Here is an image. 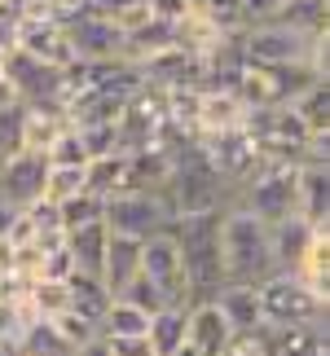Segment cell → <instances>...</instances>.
I'll return each instance as SVG.
<instances>
[{
  "mask_svg": "<svg viewBox=\"0 0 330 356\" xmlns=\"http://www.w3.org/2000/svg\"><path fill=\"white\" fill-rule=\"evenodd\" d=\"M220 268H225V286H260L273 277L278 268L269 251V225H260L242 207L220 211Z\"/></svg>",
  "mask_w": 330,
  "mask_h": 356,
  "instance_id": "obj_1",
  "label": "cell"
},
{
  "mask_svg": "<svg viewBox=\"0 0 330 356\" xmlns=\"http://www.w3.org/2000/svg\"><path fill=\"white\" fill-rule=\"evenodd\" d=\"M168 234L176 238V251H181L189 304L216 299V291L225 286V268H220V211L176 216V220L168 225Z\"/></svg>",
  "mask_w": 330,
  "mask_h": 356,
  "instance_id": "obj_2",
  "label": "cell"
},
{
  "mask_svg": "<svg viewBox=\"0 0 330 356\" xmlns=\"http://www.w3.org/2000/svg\"><path fill=\"white\" fill-rule=\"evenodd\" d=\"M163 198L172 207V220L176 216H207V211H225L233 194L229 185L212 172V163L203 159V149L189 141V149H176L172 145V176L163 185Z\"/></svg>",
  "mask_w": 330,
  "mask_h": 356,
  "instance_id": "obj_3",
  "label": "cell"
},
{
  "mask_svg": "<svg viewBox=\"0 0 330 356\" xmlns=\"http://www.w3.org/2000/svg\"><path fill=\"white\" fill-rule=\"evenodd\" d=\"M326 40L330 35H299L282 22H256L238 35V49H242V62H256V66H295L304 62L313 66L322 79H326Z\"/></svg>",
  "mask_w": 330,
  "mask_h": 356,
  "instance_id": "obj_4",
  "label": "cell"
},
{
  "mask_svg": "<svg viewBox=\"0 0 330 356\" xmlns=\"http://www.w3.org/2000/svg\"><path fill=\"white\" fill-rule=\"evenodd\" d=\"M260 317L269 330H291V325H322L326 321V299L313 295L295 273H273L256 286Z\"/></svg>",
  "mask_w": 330,
  "mask_h": 356,
  "instance_id": "obj_5",
  "label": "cell"
},
{
  "mask_svg": "<svg viewBox=\"0 0 330 356\" xmlns=\"http://www.w3.org/2000/svg\"><path fill=\"white\" fill-rule=\"evenodd\" d=\"M229 207L251 211L260 225H278L295 216V168L291 163H256V172L238 185Z\"/></svg>",
  "mask_w": 330,
  "mask_h": 356,
  "instance_id": "obj_6",
  "label": "cell"
},
{
  "mask_svg": "<svg viewBox=\"0 0 330 356\" xmlns=\"http://www.w3.org/2000/svg\"><path fill=\"white\" fill-rule=\"evenodd\" d=\"M106 229L110 234H123V238H155L172 225V207L163 194H146V189H123V194L106 198Z\"/></svg>",
  "mask_w": 330,
  "mask_h": 356,
  "instance_id": "obj_7",
  "label": "cell"
},
{
  "mask_svg": "<svg viewBox=\"0 0 330 356\" xmlns=\"http://www.w3.org/2000/svg\"><path fill=\"white\" fill-rule=\"evenodd\" d=\"M141 277H150L172 304H189V286H185V268H181V251H176V238L163 229V234L141 242Z\"/></svg>",
  "mask_w": 330,
  "mask_h": 356,
  "instance_id": "obj_8",
  "label": "cell"
},
{
  "mask_svg": "<svg viewBox=\"0 0 330 356\" xmlns=\"http://www.w3.org/2000/svg\"><path fill=\"white\" fill-rule=\"evenodd\" d=\"M45 176H49V159L45 154L22 149V154L5 159V163H0V202L26 211L31 202L45 198Z\"/></svg>",
  "mask_w": 330,
  "mask_h": 356,
  "instance_id": "obj_9",
  "label": "cell"
},
{
  "mask_svg": "<svg viewBox=\"0 0 330 356\" xmlns=\"http://www.w3.org/2000/svg\"><path fill=\"white\" fill-rule=\"evenodd\" d=\"M75 49V62H119L123 53V31L110 18H97V13H84L66 26Z\"/></svg>",
  "mask_w": 330,
  "mask_h": 356,
  "instance_id": "obj_10",
  "label": "cell"
},
{
  "mask_svg": "<svg viewBox=\"0 0 330 356\" xmlns=\"http://www.w3.org/2000/svg\"><path fill=\"white\" fill-rule=\"evenodd\" d=\"M18 53H26V58H36L45 66H58V71H66L75 62L71 35H66L62 22H22L18 18Z\"/></svg>",
  "mask_w": 330,
  "mask_h": 356,
  "instance_id": "obj_11",
  "label": "cell"
},
{
  "mask_svg": "<svg viewBox=\"0 0 330 356\" xmlns=\"http://www.w3.org/2000/svg\"><path fill=\"white\" fill-rule=\"evenodd\" d=\"M295 216H304L313 229H330V163L295 168Z\"/></svg>",
  "mask_w": 330,
  "mask_h": 356,
  "instance_id": "obj_12",
  "label": "cell"
},
{
  "mask_svg": "<svg viewBox=\"0 0 330 356\" xmlns=\"http://www.w3.org/2000/svg\"><path fill=\"white\" fill-rule=\"evenodd\" d=\"M229 339H233V330H229V321L220 317V308L212 304V299L189 304V312H185V343L198 356H225Z\"/></svg>",
  "mask_w": 330,
  "mask_h": 356,
  "instance_id": "obj_13",
  "label": "cell"
},
{
  "mask_svg": "<svg viewBox=\"0 0 330 356\" xmlns=\"http://www.w3.org/2000/svg\"><path fill=\"white\" fill-rule=\"evenodd\" d=\"M322 229H313L304 216H286V220L269 225V251H273V268L278 273H295V264L304 259V251L313 246Z\"/></svg>",
  "mask_w": 330,
  "mask_h": 356,
  "instance_id": "obj_14",
  "label": "cell"
},
{
  "mask_svg": "<svg viewBox=\"0 0 330 356\" xmlns=\"http://www.w3.org/2000/svg\"><path fill=\"white\" fill-rule=\"evenodd\" d=\"M242 102L233 97V88H203L198 97V136L194 141H207V136H220V132H233L242 128Z\"/></svg>",
  "mask_w": 330,
  "mask_h": 356,
  "instance_id": "obj_15",
  "label": "cell"
},
{
  "mask_svg": "<svg viewBox=\"0 0 330 356\" xmlns=\"http://www.w3.org/2000/svg\"><path fill=\"white\" fill-rule=\"evenodd\" d=\"M62 246H66V255H71V268L75 273H93V277H102V259H106V246H110V229H106V220L84 225V229H66Z\"/></svg>",
  "mask_w": 330,
  "mask_h": 356,
  "instance_id": "obj_16",
  "label": "cell"
},
{
  "mask_svg": "<svg viewBox=\"0 0 330 356\" xmlns=\"http://www.w3.org/2000/svg\"><path fill=\"white\" fill-rule=\"evenodd\" d=\"M136 273H141V242L123 238V234H110L106 259H102V286H106L110 295H119Z\"/></svg>",
  "mask_w": 330,
  "mask_h": 356,
  "instance_id": "obj_17",
  "label": "cell"
},
{
  "mask_svg": "<svg viewBox=\"0 0 330 356\" xmlns=\"http://www.w3.org/2000/svg\"><path fill=\"white\" fill-rule=\"evenodd\" d=\"M212 304L220 308V317L229 321L233 334H246V330H260L265 317H260V299H256V286H220Z\"/></svg>",
  "mask_w": 330,
  "mask_h": 356,
  "instance_id": "obj_18",
  "label": "cell"
},
{
  "mask_svg": "<svg viewBox=\"0 0 330 356\" xmlns=\"http://www.w3.org/2000/svg\"><path fill=\"white\" fill-rule=\"evenodd\" d=\"M66 123L71 119H66L62 106H22V149L45 154V149L58 141V132Z\"/></svg>",
  "mask_w": 330,
  "mask_h": 356,
  "instance_id": "obj_19",
  "label": "cell"
},
{
  "mask_svg": "<svg viewBox=\"0 0 330 356\" xmlns=\"http://www.w3.org/2000/svg\"><path fill=\"white\" fill-rule=\"evenodd\" d=\"M185 312H189V304H172V308H163V312L150 317L146 343L155 356H176L185 348Z\"/></svg>",
  "mask_w": 330,
  "mask_h": 356,
  "instance_id": "obj_20",
  "label": "cell"
},
{
  "mask_svg": "<svg viewBox=\"0 0 330 356\" xmlns=\"http://www.w3.org/2000/svg\"><path fill=\"white\" fill-rule=\"evenodd\" d=\"M84 189H93L97 198H115L128 189V154L115 149V154H102V159H88L84 163Z\"/></svg>",
  "mask_w": 330,
  "mask_h": 356,
  "instance_id": "obj_21",
  "label": "cell"
},
{
  "mask_svg": "<svg viewBox=\"0 0 330 356\" xmlns=\"http://www.w3.org/2000/svg\"><path fill=\"white\" fill-rule=\"evenodd\" d=\"M66 295H71V312H79V317H88V321H97V325L106 317L110 299H115L102 286V277H93V273H75V268H71V277H66Z\"/></svg>",
  "mask_w": 330,
  "mask_h": 356,
  "instance_id": "obj_22",
  "label": "cell"
},
{
  "mask_svg": "<svg viewBox=\"0 0 330 356\" xmlns=\"http://www.w3.org/2000/svg\"><path fill=\"white\" fill-rule=\"evenodd\" d=\"M299 123H304L308 136H330V84L326 79H317V84H308L299 97L286 106Z\"/></svg>",
  "mask_w": 330,
  "mask_h": 356,
  "instance_id": "obj_23",
  "label": "cell"
},
{
  "mask_svg": "<svg viewBox=\"0 0 330 356\" xmlns=\"http://www.w3.org/2000/svg\"><path fill=\"white\" fill-rule=\"evenodd\" d=\"M299 35H330V0H282L278 18Z\"/></svg>",
  "mask_w": 330,
  "mask_h": 356,
  "instance_id": "obj_24",
  "label": "cell"
},
{
  "mask_svg": "<svg viewBox=\"0 0 330 356\" xmlns=\"http://www.w3.org/2000/svg\"><path fill=\"white\" fill-rule=\"evenodd\" d=\"M295 277L308 286L313 295H322V299H330V229H322L317 238H313V246L304 251V259L295 264Z\"/></svg>",
  "mask_w": 330,
  "mask_h": 356,
  "instance_id": "obj_25",
  "label": "cell"
},
{
  "mask_svg": "<svg viewBox=\"0 0 330 356\" xmlns=\"http://www.w3.org/2000/svg\"><path fill=\"white\" fill-rule=\"evenodd\" d=\"M75 348L66 343V339L53 330V321L36 317L31 325H26V334L18 339V348H13V356H71Z\"/></svg>",
  "mask_w": 330,
  "mask_h": 356,
  "instance_id": "obj_26",
  "label": "cell"
},
{
  "mask_svg": "<svg viewBox=\"0 0 330 356\" xmlns=\"http://www.w3.org/2000/svg\"><path fill=\"white\" fill-rule=\"evenodd\" d=\"M26 308L36 312V317H58V312L71 308V295H66V282H53V277H31L26 282Z\"/></svg>",
  "mask_w": 330,
  "mask_h": 356,
  "instance_id": "obj_27",
  "label": "cell"
},
{
  "mask_svg": "<svg viewBox=\"0 0 330 356\" xmlns=\"http://www.w3.org/2000/svg\"><path fill=\"white\" fill-rule=\"evenodd\" d=\"M146 325H150L146 312H136L132 304H123V299H110V308H106L97 330H102V339H141Z\"/></svg>",
  "mask_w": 330,
  "mask_h": 356,
  "instance_id": "obj_28",
  "label": "cell"
},
{
  "mask_svg": "<svg viewBox=\"0 0 330 356\" xmlns=\"http://www.w3.org/2000/svg\"><path fill=\"white\" fill-rule=\"evenodd\" d=\"M106 216V198H97L93 189H79L75 198L58 202V220H62V234L66 229H84V225H97Z\"/></svg>",
  "mask_w": 330,
  "mask_h": 356,
  "instance_id": "obj_29",
  "label": "cell"
},
{
  "mask_svg": "<svg viewBox=\"0 0 330 356\" xmlns=\"http://www.w3.org/2000/svg\"><path fill=\"white\" fill-rule=\"evenodd\" d=\"M31 321H36V312L26 308V299H0V348L13 352Z\"/></svg>",
  "mask_w": 330,
  "mask_h": 356,
  "instance_id": "obj_30",
  "label": "cell"
},
{
  "mask_svg": "<svg viewBox=\"0 0 330 356\" xmlns=\"http://www.w3.org/2000/svg\"><path fill=\"white\" fill-rule=\"evenodd\" d=\"M115 299H123V304H132L136 312H146V317H155V312H163V308H172V299L159 291L155 282L150 277H141V273H136V277L123 286V291L115 295Z\"/></svg>",
  "mask_w": 330,
  "mask_h": 356,
  "instance_id": "obj_31",
  "label": "cell"
},
{
  "mask_svg": "<svg viewBox=\"0 0 330 356\" xmlns=\"http://www.w3.org/2000/svg\"><path fill=\"white\" fill-rule=\"evenodd\" d=\"M45 159L53 163V168H84V163H88V149H84V136H79L75 123H66V128L58 132V141L45 149Z\"/></svg>",
  "mask_w": 330,
  "mask_h": 356,
  "instance_id": "obj_32",
  "label": "cell"
},
{
  "mask_svg": "<svg viewBox=\"0 0 330 356\" xmlns=\"http://www.w3.org/2000/svg\"><path fill=\"white\" fill-rule=\"evenodd\" d=\"M84 189V168H53L49 163V176H45V202H66Z\"/></svg>",
  "mask_w": 330,
  "mask_h": 356,
  "instance_id": "obj_33",
  "label": "cell"
},
{
  "mask_svg": "<svg viewBox=\"0 0 330 356\" xmlns=\"http://www.w3.org/2000/svg\"><path fill=\"white\" fill-rule=\"evenodd\" d=\"M53 321V330H58L71 348H84V343H93V339H102L97 334V321H88V317H79V312H58V317H49Z\"/></svg>",
  "mask_w": 330,
  "mask_h": 356,
  "instance_id": "obj_34",
  "label": "cell"
},
{
  "mask_svg": "<svg viewBox=\"0 0 330 356\" xmlns=\"http://www.w3.org/2000/svg\"><path fill=\"white\" fill-rule=\"evenodd\" d=\"M13 154H22V102L0 111V163Z\"/></svg>",
  "mask_w": 330,
  "mask_h": 356,
  "instance_id": "obj_35",
  "label": "cell"
},
{
  "mask_svg": "<svg viewBox=\"0 0 330 356\" xmlns=\"http://www.w3.org/2000/svg\"><path fill=\"white\" fill-rule=\"evenodd\" d=\"M238 5H242L246 26H256V22H273V18H278L282 0H238Z\"/></svg>",
  "mask_w": 330,
  "mask_h": 356,
  "instance_id": "obj_36",
  "label": "cell"
},
{
  "mask_svg": "<svg viewBox=\"0 0 330 356\" xmlns=\"http://www.w3.org/2000/svg\"><path fill=\"white\" fill-rule=\"evenodd\" d=\"M18 49V13H0V58H9V53Z\"/></svg>",
  "mask_w": 330,
  "mask_h": 356,
  "instance_id": "obj_37",
  "label": "cell"
},
{
  "mask_svg": "<svg viewBox=\"0 0 330 356\" xmlns=\"http://www.w3.org/2000/svg\"><path fill=\"white\" fill-rule=\"evenodd\" d=\"M106 348H110V356H155L146 343V334L141 339H106Z\"/></svg>",
  "mask_w": 330,
  "mask_h": 356,
  "instance_id": "obj_38",
  "label": "cell"
},
{
  "mask_svg": "<svg viewBox=\"0 0 330 356\" xmlns=\"http://www.w3.org/2000/svg\"><path fill=\"white\" fill-rule=\"evenodd\" d=\"M136 5V0H88V13H97V18H115L119 9Z\"/></svg>",
  "mask_w": 330,
  "mask_h": 356,
  "instance_id": "obj_39",
  "label": "cell"
},
{
  "mask_svg": "<svg viewBox=\"0 0 330 356\" xmlns=\"http://www.w3.org/2000/svg\"><path fill=\"white\" fill-rule=\"evenodd\" d=\"M13 220H18V207H9V202H0V238H9Z\"/></svg>",
  "mask_w": 330,
  "mask_h": 356,
  "instance_id": "obj_40",
  "label": "cell"
},
{
  "mask_svg": "<svg viewBox=\"0 0 330 356\" xmlns=\"http://www.w3.org/2000/svg\"><path fill=\"white\" fill-rule=\"evenodd\" d=\"M71 356H110V348H106V339H93V343H84V348H75Z\"/></svg>",
  "mask_w": 330,
  "mask_h": 356,
  "instance_id": "obj_41",
  "label": "cell"
},
{
  "mask_svg": "<svg viewBox=\"0 0 330 356\" xmlns=\"http://www.w3.org/2000/svg\"><path fill=\"white\" fill-rule=\"evenodd\" d=\"M13 102H18V92L9 88V79H0V111H9Z\"/></svg>",
  "mask_w": 330,
  "mask_h": 356,
  "instance_id": "obj_42",
  "label": "cell"
},
{
  "mask_svg": "<svg viewBox=\"0 0 330 356\" xmlns=\"http://www.w3.org/2000/svg\"><path fill=\"white\" fill-rule=\"evenodd\" d=\"M9 9H13V5H5V0H0V13H9Z\"/></svg>",
  "mask_w": 330,
  "mask_h": 356,
  "instance_id": "obj_43",
  "label": "cell"
},
{
  "mask_svg": "<svg viewBox=\"0 0 330 356\" xmlns=\"http://www.w3.org/2000/svg\"><path fill=\"white\" fill-rule=\"evenodd\" d=\"M0 79H5V58H0Z\"/></svg>",
  "mask_w": 330,
  "mask_h": 356,
  "instance_id": "obj_44",
  "label": "cell"
},
{
  "mask_svg": "<svg viewBox=\"0 0 330 356\" xmlns=\"http://www.w3.org/2000/svg\"><path fill=\"white\" fill-rule=\"evenodd\" d=\"M5 5H13V0H5Z\"/></svg>",
  "mask_w": 330,
  "mask_h": 356,
  "instance_id": "obj_45",
  "label": "cell"
}]
</instances>
